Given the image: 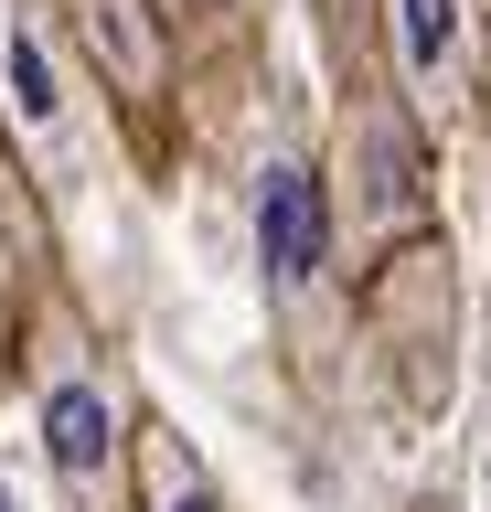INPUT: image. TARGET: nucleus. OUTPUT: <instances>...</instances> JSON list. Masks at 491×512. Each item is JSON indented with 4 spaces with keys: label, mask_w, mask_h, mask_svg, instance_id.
<instances>
[{
    "label": "nucleus",
    "mask_w": 491,
    "mask_h": 512,
    "mask_svg": "<svg viewBox=\"0 0 491 512\" xmlns=\"http://www.w3.org/2000/svg\"><path fill=\"white\" fill-rule=\"evenodd\" d=\"M257 267L278 288L321 278V182H310L299 160H267L257 171Z\"/></svg>",
    "instance_id": "nucleus-1"
},
{
    "label": "nucleus",
    "mask_w": 491,
    "mask_h": 512,
    "mask_svg": "<svg viewBox=\"0 0 491 512\" xmlns=\"http://www.w3.org/2000/svg\"><path fill=\"white\" fill-rule=\"evenodd\" d=\"M395 64H406L427 118H449L459 75H470V11L459 0H395Z\"/></svg>",
    "instance_id": "nucleus-2"
},
{
    "label": "nucleus",
    "mask_w": 491,
    "mask_h": 512,
    "mask_svg": "<svg viewBox=\"0 0 491 512\" xmlns=\"http://www.w3.org/2000/svg\"><path fill=\"white\" fill-rule=\"evenodd\" d=\"M75 32H86V54L129 96L161 86V11H150V0H75Z\"/></svg>",
    "instance_id": "nucleus-3"
},
{
    "label": "nucleus",
    "mask_w": 491,
    "mask_h": 512,
    "mask_svg": "<svg viewBox=\"0 0 491 512\" xmlns=\"http://www.w3.org/2000/svg\"><path fill=\"white\" fill-rule=\"evenodd\" d=\"M43 438H54V470H65L75 491H97L107 459H118V406H107L97 384L75 374V384H54V406H43Z\"/></svg>",
    "instance_id": "nucleus-4"
},
{
    "label": "nucleus",
    "mask_w": 491,
    "mask_h": 512,
    "mask_svg": "<svg viewBox=\"0 0 491 512\" xmlns=\"http://www.w3.org/2000/svg\"><path fill=\"white\" fill-rule=\"evenodd\" d=\"M0 64H11V96H22V118L54 128V64H43V43H33V32H11V43H0Z\"/></svg>",
    "instance_id": "nucleus-5"
},
{
    "label": "nucleus",
    "mask_w": 491,
    "mask_h": 512,
    "mask_svg": "<svg viewBox=\"0 0 491 512\" xmlns=\"http://www.w3.org/2000/svg\"><path fill=\"white\" fill-rule=\"evenodd\" d=\"M161 512H214V502H203V491H171V502H161Z\"/></svg>",
    "instance_id": "nucleus-6"
}]
</instances>
